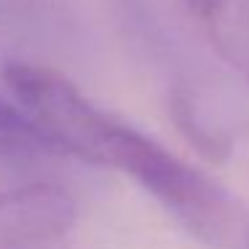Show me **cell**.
<instances>
[{
	"instance_id": "cell-1",
	"label": "cell",
	"mask_w": 249,
	"mask_h": 249,
	"mask_svg": "<svg viewBox=\"0 0 249 249\" xmlns=\"http://www.w3.org/2000/svg\"><path fill=\"white\" fill-rule=\"evenodd\" d=\"M3 81L14 102L46 131L62 156L131 177L204 241L231 244L236 238L241 222L225 188L153 137L94 105L70 78L35 62H8Z\"/></svg>"
},
{
	"instance_id": "cell-2",
	"label": "cell",
	"mask_w": 249,
	"mask_h": 249,
	"mask_svg": "<svg viewBox=\"0 0 249 249\" xmlns=\"http://www.w3.org/2000/svg\"><path fill=\"white\" fill-rule=\"evenodd\" d=\"M78 228V201L65 185L0 172V249H67Z\"/></svg>"
},
{
	"instance_id": "cell-3",
	"label": "cell",
	"mask_w": 249,
	"mask_h": 249,
	"mask_svg": "<svg viewBox=\"0 0 249 249\" xmlns=\"http://www.w3.org/2000/svg\"><path fill=\"white\" fill-rule=\"evenodd\" d=\"M214 54L249 83V0H182Z\"/></svg>"
},
{
	"instance_id": "cell-4",
	"label": "cell",
	"mask_w": 249,
	"mask_h": 249,
	"mask_svg": "<svg viewBox=\"0 0 249 249\" xmlns=\"http://www.w3.org/2000/svg\"><path fill=\"white\" fill-rule=\"evenodd\" d=\"M40 156H62V150L19 107V102H8L0 97V158L24 161Z\"/></svg>"
},
{
	"instance_id": "cell-5",
	"label": "cell",
	"mask_w": 249,
	"mask_h": 249,
	"mask_svg": "<svg viewBox=\"0 0 249 249\" xmlns=\"http://www.w3.org/2000/svg\"><path fill=\"white\" fill-rule=\"evenodd\" d=\"M169 113L172 121L188 142L201 153V156L212 158V161H222V158L231 153V140L228 134H222L198 107V99L193 91L188 89H174L172 99H169Z\"/></svg>"
},
{
	"instance_id": "cell-6",
	"label": "cell",
	"mask_w": 249,
	"mask_h": 249,
	"mask_svg": "<svg viewBox=\"0 0 249 249\" xmlns=\"http://www.w3.org/2000/svg\"><path fill=\"white\" fill-rule=\"evenodd\" d=\"M244 241H247V249H249V228H247V236H244Z\"/></svg>"
}]
</instances>
